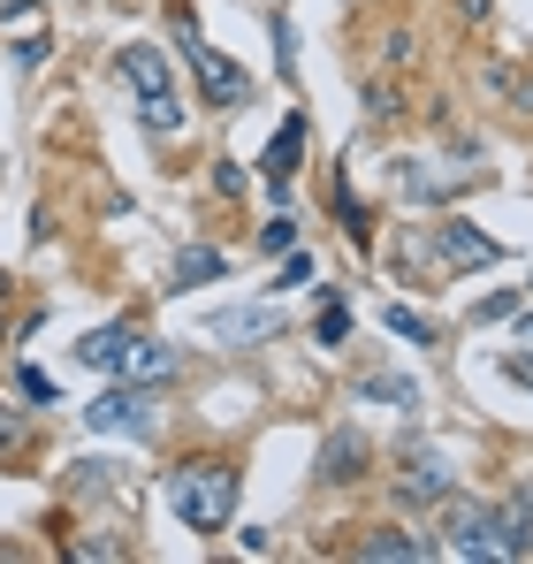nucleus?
Returning <instances> with one entry per match:
<instances>
[{
  "instance_id": "10",
  "label": "nucleus",
  "mask_w": 533,
  "mask_h": 564,
  "mask_svg": "<svg viewBox=\"0 0 533 564\" xmlns=\"http://www.w3.org/2000/svg\"><path fill=\"white\" fill-rule=\"evenodd\" d=\"M366 458H373V451H366V435H358V427H336V435L320 443V473H328V480H358Z\"/></svg>"
},
{
  "instance_id": "17",
  "label": "nucleus",
  "mask_w": 533,
  "mask_h": 564,
  "mask_svg": "<svg viewBox=\"0 0 533 564\" xmlns=\"http://www.w3.org/2000/svg\"><path fill=\"white\" fill-rule=\"evenodd\" d=\"M313 336H320V344H344V336H351V313L328 297V305H320V321H313Z\"/></svg>"
},
{
  "instance_id": "20",
  "label": "nucleus",
  "mask_w": 533,
  "mask_h": 564,
  "mask_svg": "<svg viewBox=\"0 0 533 564\" xmlns=\"http://www.w3.org/2000/svg\"><path fill=\"white\" fill-rule=\"evenodd\" d=\"M107 458H85V466H69V488H107Z\"/></svg>"
},
{
  "instance_id": "6",
  "label": "nucleus",
  "mask_w": 533,
  "mask_h": 564,
  "mask_svg": "<svg viewBox=\"0 0 533 564\" xmlns=\"http://www.w3.org/2000/svg\"><path fill=\"white\" fill-rule=\"evenodd\" d=\"M435 260H443L449 275H465V268H496V260H503V245H496V237H480L472 221H449V229H435Z\"/></svg>"
},
{
  "instance_id": "14",
  "label": "nucleus",
  "mask_w": 533,
  "mask_h": 564,
  "mask_svg": "<svg viewBox=\"0 0 533 564\" xmlns=\"http://www.w3.org/2000/svg\"><path fill=\"white\" fill-rule=\"evenodd\" d=\"M366 397L396 404V412H420V381H404V375H366Z\"/></svg>"
},
{
  "instance_id": "3",
  "label": "nucleus",
  "mask_w": 533,
  "mask_h": 564,
  "mask_svg": "<svg viewBox=\"0 0 533 564\" xmlns=\"http://www.w3.org/2000/svg\"><path fill=\"white\" fill-rule=\"evenodd\" d=\"M122 77H130V93H138L145 130H153V138H176L183 130V99L168 93V62H161L153 46H122Z\"/></svg>"
},
{
  "instance_id": "18",
  "label": "nucleus",
  "mask_w": 533,
  "mask_h": 564,
  "mask_svg": "<svg viewBox=\"0 0 533 564\" xmlns=\"http://www.w3.org/2000/svg\"><path fill=\"white\" fill-rule=\"evenodd\" d=\"M8 62H15V69H39V62H46V31H23V39L8 46Z\"/></svg>"
},
{
  "instance_id": "1",
  "label": "nucleus",
  "mask_w": 533,
  "mask_h": 564,
  "mask_svg": "<svg viewBox=\"0 0 533 564\" xmlns=\"http://www.w3.org/2000/svg\"><path fill=\"white\" fill-rule=\"evenodd\" d=\"M533 550V511L511 503H449V557H526Z\"/></svg>"
},
{
  "instance_id": "7",
  "label": "nucleus",
  "mask_w": 533,
  "mask_h": 564,
  "mask_svg": "<svg viewBox=\"0 0 533 564\" xmlns=\"http://www.w3.org/2000/svg\"><path fill=\"white\" fill-rule=\"evenodd\" d=\"M282 328V313L274 305H229V313H206V336L214 344H260Z\"/></svg>"
},
{
  "instance_id": "16",
  "label": "nucleus",
  "mask_w": 533,
  "mask_h": 564,
  "mask_svg": "<svg viewBox=\"0 0 533 564\" xmlns=\"http://www.w3.org/2000/svg\"><path fill=\"white\" fill-rule=\"evenodd\" d=\"M381 321H389V328H396V336H404V344H435V328H427V321H420V313H412V305H389V313H381Z\"/></svg>"
},
{
  "instance_id": "24",
  "label": "nucleus",
  "mask_w": 533,
  "mask_h": 564,
  "mask_svg": "<svg viewBox=\"0 0 533 564\" xmlns=\"http://www.w3.org/2000/svg\"><path fill=\"white\" fill-rule=\"evenodd\" d=\"M503 375H511V381H526V389H533V367H526V359H511V367H503Z\"/></svg>"
},
{
  "instance_id": "21",
  "label": "nucleus",
  "mask_w": 533,
  "mask_h": 564,
  "mask_svg": "<svg viewBox=\"0 0 533 564\" xmlns=\"http://www.w3.org/2000/svg\"><path fill=\"white\" fill-rule=\"evenodd\" d=\"M15 381H23V397H31V404H46V397H54V381L39 375V367H23V375H15Z\"/></svg>"
},
{
  "instance_id": "4",
  "label": "nucleus",
  "mask_w": 533,
  "mask_h": 564,
  "mask_svg": "<svg viewBox=\"0 0 533 564\" xmlns=\"http://www.w3.org/2000/svg\"><path fill=\"white\" fill-rule=\"evenodd\" d=\"M85 427H99V435H153L161 427V404H153V389H138V381H122V389H107V397H91L85 404Z\"/></svg>"
},
{
  "instance_id": "23",
  "label": "nucleus",
  "mask_w": 533,
  "mask_h": 564,
  "mask_svg": "<svg viewBox=\"0 0 533 564\" xmlns=\"http://www.w3.org/2000/svg\"><path fill=\"white\" fill-rule=\"evenodd\" d=\"M305 275H313V260H297V252H282V290H297Z\"/></svg>"
},
{
  "instance_id": "12",
  "label": "nucleus",
  "mask_w": 533,
  "mask_h": 564,
  "mask_svg": "<svg viewBox=\"0 0 533 564\" xmlns=\"http://www.w3.org/2000/svg\"><path fill=\"white\" fill-rule=\"evenodd\" d=\"M229 275V260L214 252V245H183L176 268H168V290H191V282H221Z\"/></svg>"
},
{
  "instance_id": "25",
  "label": "nucleus",
  "mask_w": 533,
  "mask_h": 564,
  "mask_svg": "<svg viewBox=\"0 0 533 564\" xmlns=\"http://www.w3.org/2000/svg\"><path fill=\"white\" fill-rule=\"evenodd\" d=\"M526 511H533V496H526Z\"/></svg>"
},
{
  "instance_id": "22",
  "label": "nucleus",
  "mask_w": 533,
  "mask_h": 564,
  "mask_svg": "<svg viewBox=\"0 0 533 564\" xmlns=\"http://www.w3.org/2000/svg\"><path fill=\"white\" fill-rule=\"evenodd\" d=\"M511 313H519V290H511V297H488V305H480L472 321H511Z\"/></svg>"
},
{
  "instance_id": "2",
  "label": "nucleus",
  "mask_w": 533,
  "mask_h": 564,
  "mask_svg": "<svg viewBox=\"0 0 533 564\" xmlns=\"http://www.w3.org/2000/svg\"><path fill=\"white\" fill-rule=\"evenodd\" d=\"M168 503H176V519L191 534H221L237 519V473L229 466H183V473H168Z\"/></svg>"
},
{
  "instance_id": "11",
  "label": "nucleus",
  "mask_w": 533,
  "mask_h": 564,
  "mask_svg": "<svg viewBox=\"0 0 533 564\" xmlns=\"http://www.w3.org/2000/svg\"><path fill=\"white\" fill-rule=\"evenodd\" d=\"M122 344H130V328H122V321H107V328H91V336H77V367H91V375H115V359H122Z\"/></svg>"
},
{
  "instance_id": "9",
  "label": "nucleus",
  "mask_w": 533,
  "mask_h": 564,
  "mask_svg": "<svg viewBox=\"0 0 533 564\" xmlns=\"http://www.w3.org/2000/svg\"><path fill=\"white\" fill-rule=\"evenodd\" d=\"M297 161H305V115H290L274 138H266V153H260V169H266V184L282 191L290 176H297Z\"/></svg>"
},
{
  "instance_id": "5",
  "label": "nucleus",
  "mask_w": 533,
  "mask_h": 564,
  "mask_svg": "<svg viewBox=\"0 0 533 564\" xmlns=\"http://www.w3.org/2000/svg\"><path fill=\"white\" fill-rule=\"evenodd\" d=\"M183 62H191V77L206 85V99H214V107H244V99H252V77H244L229 54H214L191 23H183Z\"/></svg>"
},
{
  "instance_id": "13",
  "label": "nucleus",
  "mask_w": 533,
  "mask_h": 564,
  "mask_svg": "<svg viewBox=\"0 0 533 564\" xmlns=\"http://www.w3.org/2000/svg\"><path fill=\"white\" fill-rule=\"evenodd\" d=\"M358 557H373V564H389V557H396V564H427V557H435V542H420V534H373Z\"/></svg>"
},
{
  "instance_id": "8",
  "label": "nucleus",
  "mask_w": 533,
  "mask_h": 564,
  "mask_svg": "<svg viewBox=\"0 0 533 564\" xmlns=\"http://www.w3.org/2000/svg\"><path fill=\"white\" fill-rule=\"evenodd\" d=\"M115 375L138 381V389H153V381L176 375V351H168V344H153V336H130V344H122V359H115Z\"/></svg>"
},
{
  "instance_id": "19",
  "label": "nucleus",
  "mask_w": 533,
  "mask_h": 564,
  "mask_svg": "<svg viewBox=\"0 0 533 564\" xmlns=\"http://www.w3.org/2000/svg\"><path fill=\"white\" fill-rule=\"evenodd\" d=\"M260 245H266V252H297V221H290V214H274V221L260 229Z\"/></svg>"
},
{
  "instance_id": "15",
  "label": "nucleus",
  "mask_w": 533,
  "mask_h": 564,
  "mask_svg": "<svg viewBox=\"0 0 533 564\" xmlns=\"http://www.w3.org/2000/svg\"><path fill=\"white\" fill-rule=\"evenodd\" d=\"M449 473H443V451H412V496H443Z\"/></svg>"
}]
</instances>
